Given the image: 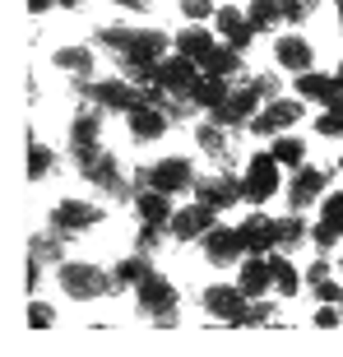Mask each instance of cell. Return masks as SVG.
<instances>
[{
	"label": "cell",
	"instance_id": "obj_1",
	"mask_svg": "<svg viewBox=\"0 0 343 357\" xmlns=\"http://www.w3.org/2000/svg\"><path fill=\"white\" fill-rule=\"evenodd\" d=\"M56 283L70 302H98L107 292H116V274H107L102 265H89V260H66L56 265Z\"/></svg>",
	"mask_w": 343,
	"mask_h": 357
},
{
	"label": "cell",
	"instance_id": "obj_2",
	"mask_svg": "<svg viewBox=\"0 0 343 357\" xmlns=\"http://www.w3.org/2000/svg\"><path fill=\"white\" fill-rule=\"evenodd\" d=\"M176 302H181V297H176V283H172V278H162L158 269H153V274L135 288V311H139L144 320H153L158 330H176V320H181Z\"/></svg>",
	"mask_w": 343,
	"mask_h": 357
},
{
	"label": "cell",
	"instance_id": "obj_3",
	"mask_svg": "<svg viewBox=\"0 0 343 357\" xmlns=\"http://www.w3.org/2000/svg\"><path fill=\"white\" fill-rule=\"evenodd\" d=\"M75 93H79V102H93V107H102L107 116L112 112H130V107L144 102V89L139 84H130L125 75H116V79H75Z\"/></svg>",
	"mask_w": 343,
	"mask_h": 357
},
{
	"label": "cell",
	"instance_id": "obj_4",
	"mask_svg": "<svg viewBox=\"0 0 343 357\" xmlns=\"http://www.w3.org/2000/svg\"><path fill=\"white\" fill-rule=\"evenodd\" d=\"M79 172H84V181L89 185H98L107 199H116V204H135V176H125L121 172V162H116V153H107V149H98L89 162H79Z\"/></svg>",
	"mask_w": 343,
	"mask_h": 357
},
{
	"label": "cell",
	"instance_id": "obj_5",
	"mask_svg": "<svg viewBox=\"0 0 343 357\" xmlns=\"http://www.w3.org/2000/svg\"><path fill=\"white\" fill-rule=\"evenodd\" d=\"M135 190H162V195L195 190V167H190V158H162L135 172Z\"/></svg>",
	"mask_w": 343,
	"mask_h": 357
},
{
	"label": "cell",
	"instance_id": "obj_6",
	"mask_svg": "<svg viewBox=\"0 0 343 357\" xmlns=\"http://www.w3.org/2000/svg\"><path fill=\"white\" fill-rule=\"evenodd\" d=\"M302 116H306V98H274V102H264V112H255V116L246 121V130H251L255 139H274V135L292 130Z\"/></svg>",
	"mask_w": 343,
	"mask_h": 357
},
{
	"label": "cell",
	"instance_id": "obj_7",
	"mask_svg": "<svg viewBox=\"0 0 343 357\" xmlns=\"http://www.w3.org/2000/svg\"><path fill=\"white\" fill-rule=\"evenodd\" d=\"M278 190H283V176H278V158H274V153H255V158L246 162V172H241V199L260 209L264 199H274Z\"/></svg>",
	"mask_w": 343,
	"mask_h": 357
},
{
	"label": "cell",
	"instance_id": "obj_8",
	"mask_svg": "<svg viewBox=\"0 0 343 357\" xmlns=\"http://www.w3.org/2000/svg\"><path fill=\"white\" fill-rule=\"evenodd\" d=\"M260 102H264L260 89H255L251 79H237L232 93H227V102L209 112V121H218V126H227V130H246V121L260 112Z\"/></svg>",
	"mask_w": 343,
	"mask_h": 357
},
{
	"label": "cell",
	"instance_id": "obj_9",
	"mask_svg": "<svg viewBox=\"0 0 343 357\" xmlns=\"http://www.w3.org/2000/svg\"><path fill=\"white\" fill-rule=\"evenodd\" d=\"M93 223H102V204H89V199H61L47 218V227L61 232V237H79Z\"/></svg>",
	"mask_w": 343,
	"mask_h": 357
},
{
	"label": "cell",
	"instance_id": "obj_10",
	"mask_svg": "<svg viewBox=\"0 0 343 357\" xmlns=\"http://www.w3.org/2000/svg\"><path fill=\"white\" fill-rule=\"evenodd\" d=\"M162 56H172V38L162 33V28H135L130 47L121 52V70L130 66H158Z\"/></svg>",
	"mask_w": 343,
	"mask_h": 357
},
{
	"label": "cell",
	"instance_id": "obj_11",
	"mask_svg": "<svg viewBox=\"0 0 343 357\" xmlns=\"http://www.w3.org/2000/svg\"><path fill=\"white\" fill-rule=\"evenodd\" d=\"M195 199L199 204H209V209H232L241 199V176L232 172V167H223V172H213V176H195Z\"/></svg>",
	"mask_w": 343,
	"mask_h": 357
},
{
	"label": "cell",
	"instance_id": "obj_12",
	"mask_svg": "<svg viewBox=\"0 0 343 357\" xmlns=\"http://www.w3.org/2000/svg\"><path fill=\"white\" fill-rule=\"evenodd\" d=\"M199 302H204V311H209L213 320H223V325H237V316L246 311V292H241V283H213V288L199 292Z\"/></svg>",
	"mask_w": 343,
	"mask_h": 357
},
{
	"label": "cell",
	"instance_id": "obj_13",
	"mask_svg": "<svg viewBox=\"0 0 343 357\" xmlns=\"http://www.w3.org/2000/svg\"><path fill=\"white\" fill-rule=\"evenodd\" d=\"M199 75H204V70H199L195 61H185L181 52H172V56L158 61V89H167L172 98H190V89L199 84Z\"/></svg>",
	"mask_w": 343,
	"mask_h": 357
},
{
	"label": "cell",
	"instance_id": "obj_14",
	"mask_svg": "<svg viewBox=\"0 0 343 357\" xmlns=\"http://www.w3.org/2000/svg\"><path fill=\"white\" fill-rule=\"evenodd\" d=\"M199 246H204V260L209 265H241L246 260V246H241V232L237 227H209L204 237H199Z\"/></svg>",
	"mask_w": 343,
	"mask_h": 357
},
{
	"label": "cell",
	"instance_id": "obj_15",
	"mask_svg": "<svg viewBox=\"0 0 343 357\" xmlns=\"http://www.w3.org/2000/svg\"><path fill=\"white\" fill-rule=\"evenodd\" d=\"M209 227H218V209H209V204H185V209H176L172 213V223H167V232L176 241H199Z\"/></svg>",
	"mask_w": 343,
	"mask_h": 357
},
{
	"label": "cell",
	"instance_id": "obj_16",
	"mask_svg": "<svg viewBox=\"0 0 343 357\" xmlns=\"http://www.w3.org/2000/svg\"><path fill=\"white\" fill-rule=\"evenodd\" d=\"M125 130H130V139H139V144H153V139H162V135L172 130V116L153 102H139V107L125 112Z\"/></svg>",
	"mask_w": 343,
	"mask_h": 357
},
{
	"label": "cell",
	"instance_id": "obj_17",
	"mask_svg": "<svg viewBox=\"0 0 343 357\" xmlns=\"http://www.w3.org/2000/svg\"><path fill=\"white\" fill-rule=\"evenodd\" d=\"M237 232H241L246 255H269V251H278V218H269V213H260V209H255L251 218L237 227Z\"/></svg>",
	"mask_w": 343,
	"mask_h": 357
},
{
	"label": "cell",
	"instance_id": "obj_18",
	"mask_svg": "<svg viewBox=\"0 0 343 357\" xmlns=\"http://www.w3.org/2000/svg\"><path fill=\"white\" fill-rule=\"evenodd\" d=\"M325 181H330V172H320V167H297V172H292V185H288V204L302 213L306 204H316V199L325 195Z\"/></svg>",
	"mask_w": 343,
	"mask_h": 357
},
{
	"label": "cell",
	"instance_id": "obj_19",
	"mask_svg": "<svg viewBox=\"0 0 343 357\" xmlns=\"http://www.w3.org/2000/svg\"><path fill=\"white\" fill-rule=\"evenodd\" d=\"M102 126H107V112L93 102H79L75 121H70V149L79 144H102Z\"/></svg>",
	"mask_w": 343,
	"mask_h": 357
},
{
	"label": "cell",
	"instance_id": "obj_20",
	"mask_svg": "<svg viewBox=\"0 0 343 357\" xmlns=\"http://www.w3.org/2000/svg\"><path fill=\"white\" fill-rule=\"evenodd\" d=\"M274 61L278 70H288V75H306V70L316 66V56H311V42L297 38V33H288V38L274 42Z\"/></svg>",
	"mask_w": 343,
	"mask_h": 357
},
{
	"label": "cell",
	"instance_id": "obj_21",
	"mask_svg": "<svg viewBox=\"0 0 343 357\" xmlns=\"http://www.w3.org/2000/svg\"><path fill=\"white\" fill-rule=\"evenodd\" d=\"M218 33L227 38V47H237V52H246L255 42V28H251V19H246V10H232V5H218Z\"/></svg>",
	"mask_w": 343,
	"mask_h": 357
},
{
	"label": "cell",
	"instance_id": "obj_22",
	"mask_svg": "<svg viewBox=\"0 0 343 357\" xmlns=\"http://www.w3.org/2000/svg\"><path fill=\"white\" fill-rule=\"evenodd\" d=\"M195 144L204 149L213 162L232 167V130H227V126H218V121H204V126H195Z\"/></svg>",
	"mask_w": 343,
	"mask_h": 357
},
{
	"label": "cell",
	"instance_id": "obj_23",
	"mask_svg": "<svg viewBox=\"0 0 343 357\" xmlns=\"http://www.w3.org/2000/svg\"><path fill=\"white\" fill-rule=\"evenodd\" d=\"M237 283H241L246 297H264V292L274 288V265H269V255H246V260H241Z\"/></svg>",
	"mask_w": 343,
	"mask_h": 357
},
{
	"label": "cell",
	"instance_id": "obj_24",
	"mask_svg": "<svg viewBox=\"0 0 343 357\" xmlns=\"http://www.w3.org/2000/svg\"><path fill=\"white\" fill-rule=\"evenodd\" d=\"M213 47H218V38H213L204 24H190V28H181V38H176V52L185 56V61H195V66H204L213 56Z\"/></svg>",
	"mask_w": 343,
	"mask_h": 357
},
{
	"label": "cell",
	"instance_id": "obj_25",
	"mask_svg": "<svg viewBox=\"0 0 343 357\" xmlns=\"http://www.w3.org/2000/svg\"><path fill=\"white\" fill-rule=\"evenodd\" d=\"M199 70H204V75H218V79H232V84L251 75V70H246V61H241V52H237V47H227V42H223V47H213V56Z\"/></svg>",
	"mask_w": 343,
	"mask_h": 357
},
{
	"label": "cell",
	"instance_id": "obj_26",
	"mask_svg": "<svg viewBox=\"0 0 343 357\" xmlns=\"http://www.w3.org/2000/svg\"><path fill=\"white\" fill-rule=\"evenodd\" d=\"M135 213H139V223H172V195H162V190H139L135 195Z\"/></svg>",
	"mask_w": 343,
	"mask_h": 357
},
{
	"label": "cell",
	"instance_id": "obj_27",
	"mask_svg": "<svg viewBox=\"0 0 343 357\" xmlns=\"http://www.w3.org/2000/svg\"><path fill=\"white\" fill-rule=\"evenodd\" d=\"M227 93H232V79H218V75H199V84L190 89V102L199 112H213V107L227 102Z\"/></svg>",
	"mask_w": 343,
	"mask_h": 357
},
{
	"label": "cell",
	"instance_id": "obj_28",
	"mask_svg": "<svg viewBox=\"0 0 343 357\" xmlns=\"http://www.w3.org/2000/svg\"><path fill=\"white\" fill-rule=\"evenodd\" d=\"M28 260H38V265H66V237L61 232H38V237L28 241Z\"/></svg>",
	"mask_w": 343,
	"mask_h": 357
},
{
	"label": "cell",
	"instance_id": "obj_29",
	"mask_svg": "<svg viewBox=\"0 0 343 357\" xmlns=\"http://www.w3.org/2000/svg\"><path fill=\"white\" fill-rule=\"evenodd\" d=\"M52 61H56V70H66L70 79H89L93 70H98V61H93V47H61Z\"/></svg>",
	"mask_w": 343,
	"mask_h": 357
},
{
	"label": "cell",
	"instance_id": "obj_30",
	"mask_svg": "<svg viewBox=\"0 0 343 357\" xmlns=\"http://www.w3.org/2000/svg\"><path fill=\"white\" fill-rule=\"evenodd\" d=\"M148 274H153V255H148V251H135V255H125V260H121V265H116V292L121 288H139V283H144V278Z\"/></svg>",
	"mask_w": 343,
	"mask_h": 357
},
{
	"label": "cell",
	"instance_id": "obj_31",
	"mask_svg": "<svg viewBox=\"0 0 343 357\" xmlns=\"http://www.w3.org/2000/svg\"><path fill=\"white\" fill-rule=\"evenodd\" d=\"M260 325H283V320H278L274 297H251V302H246V311L237 316V325H232V330H260Z\"/></svg>",
	"mask_w": 343,
	"mask_h": 357
},
{
	"label": "cell",
	"instance_id": "obj_32",
	"mask_svg": "<svg viewBox=\"0 0 343 357\" xmlns=\"http://www.w3.org/2000/svg\"><path fill=\"white\" fill-rule=\"evenodd\" d=\"M246 19L255 33H274V28H283V0H251Z\"/></svg>",
	"mask_w": 343,
	"mask_h": 357
},
{
	"label": "cell",
	"instance_id": "obj_33",
	"mask_svg": "<svg viewBox=\"0 0 343 357\" xmlns=\"http://www.w3.org/2000/svg\"><path fill=\"white\" fill-rule=\"evenodd\" d=\"M269 153L278 158V167H292V172H297V167L306 162V139H297L292 130H283V135H274V149H269Z\"/></svg>",
	"mask_w": 343,
	"mask_h": 357
},
{
	"label": "cell",
	"instance_id": "obj_34",
	"mask_svg": "<svg viewBox=\"0 0 343 357\" xmlns=\"http://www.w3.org/2000/svg\"><path fill=\"white\" fill-rule=\"evenodd\" d=\"M269 265H274V292H278V297H297V288H302L297 265H292V260H283L278 251H269Z\"/></svg>",
	"mask_w": 343,
	"mask_h": 357
},
{
	"label": "cell",
	"instance_id": "obj_35",
	"mask_svg": "<svg viewBox=\"0 0 343 357\" xmlns=\"http://www.w3.org/2000/svg\"><path fill=\"white\" fill-rule=\"evenodd\" d=\"M52 172H56V149L28 135V176H33V181H42V176H52Z\"/></svg>",
	"mask_w": 343,
	"mask_h": 357
},
{
	"label": "cell",
	"instance_id": "obj_36",
	"mask_svg": "<svg viewBox=\"0 0 343 357\" xmlns=\"http://www.w3.org/2000/svg\"><path fill=\"white\" fill-rule=\"evenodd\" d=\"M330 84H334V75L306 70V75H297V98H306V102H320V107H325V98H330Z\"/></svg>",
	"mask_w": 343,
	"mask_h": 357
},
{
	"label": "cell",
	"instance_id": "obj_37",
	"mask_svg": "<svg viewBox=\"0 0 343 357\" xmlns=\"http://www.w3.org/2000/svg\"><path fill=\"white\" fill-rule=\"evenodd\" d=\"M306 237H311V227L297 218V209H292L288 218H278V251H297Z\"/></svg>",
	"mask_w": 343,
	"mask_h": 357
},
{
	"label": "cell",
	"instance_id": "obj_38",
	"mask_svg": "<svg viewBox=\"0 0 343 357\" xmlns=\"http://www.w3.org/2000/svg\"><path fill=\"white\" fill-rule=\"evenodd\" d=\"M130 38H135V28H125V24H102L98 33H93L98 47H107V52H116V56L130 47Z\"/></svg>",
	"mask_w": 343,
	"mask_h": 357
},
{
	"label": "cell",
	"instance_id": "obj_39",
	"mask_svg": "<svg viewBox=\"0 0 343 357\" xmlns=\"http://www.w3.org/2000/svg\"><path fill=\"white\" fill-rule=\"evenodd\" d=\"M167 237H172V232L162 223H139V232H135V251H148V255H153Z\"/></svg>",
	"mask_w": 343,
	"mask_h": 357
},
{
	"label": "cell",
	"instance_id": "obj_40",
	"mask_svg": "<svg viewBox=\"0 0 343 357\" xmlns=\"http://www.w3.org/2000/svg\"><path fill=\"white\" fill-rule=\"evenodd\" d=\"M316 10H320V0H283V24H288V28H302Z\"/></svg>",
	"mask_w": 343,
	"mask_h": 357
},
{
	"label": "cell",
	"instance_id": "obj_41",
	"mask_svg": "<svg viewBox=\"0 0 343 357\" xmlns=\"http://www.w3.org/2000/svg\"><path fill=\"white\" fill-rule=\"evenodd\" d=\"M251 84L260 89L264 102H274V98H283V79H278L274 70H264V75H251Z\"/></svg>",
	"mask_w": 343,
	"mask_h": 357
},
{
	"label": "cell",
	"instance_id": "obj_42",
	"mask_svg": "<svg viewBox=\"0 0 343 357\" xmlns=\"http://www.w3.org/2000/svg\"><path fill=\"white\" fill-rule=\"evenodd\" d=\"M343 325V306L339 302H320L316 306V330H339Z\"/></svg>",
	"mask_w": 343,
	"mask_h": 357
},
{
	"label": "cell",
	"instance_id": "obj_43",
	"mask_svg": "<svg viewBox=\"0 0 343 357\" xmlns=\"http://www.w3.org/2000/svg\"><path fill=\"white\" fill-rule=\"evenodd\" d=\"M28 325H33V330H52V325H56V311L47 302H38V297H33V302H28Z\"/></svg>",
	"mask_w": 343,
	"mask_h": 357
},
{
	"label": "cell",
	"instance_id": "obj_44",
	"mask_svg": "<svg viewBox=\"0 0 343 357\" xmlns=\"http://www.w3.org/2000/svg\"><path fill=\"white\" fill-rule=\"evenodd\" d=\"M181 14L190 19V24H204V19L218 14V5H213V0H181Z\"/></svg>",
	"mask_w": 343,
	"mask_h": 357
},
{
	"label": "cell",
	"instance_id": "obj_45",
	"mask_svg": "<svg viewBox=\"0 0 343 357\" xmlns=\"http://www.w3.org/2000/svg\"><path fill=\"white\" fill-rule=\"evenodd\" d=\"M320 223H330L334 232L343 237V190H339V195H330V199H325V209H320Z\"/></svg>",
	"mask_w": 343,
	"mask_h": 357
},
{
	"label": "cell",
	"instance_id": "obj_46",
	"mask_svg": "<svg viewBox=\"0 0 343 357\" xmlns=\"http://www.w3.org/2000/svg\"><path fill=\"white\" fill-rule=\"evenodd\" d=\"M316 130L325 135V139H343V112H320Z\"/></svg>",
	"mask_w": 343,
	"mask_h": 357
},
{
	"label": "cell",
	"instance_id": "obj_47",
	"mask_svg": "<svg viewBox=\"0 0 343 357\" xmlns=\"http://www.w3.org/2000/svg\"><path fill=\"white\" fill-rule=\"evenodd\" d=\"M311 241H316V251H320V255H330L334 246H339V232H334L330 223H316V227H311Z\"/></svg>",
	"mask_w": 343,
	"mask_h": 357
},
{
	"label": "cell",
	"instance_id": "obj_48",
	"mask_svg": "<svg viewBox=\"0 0 343 357\" xmlns=\"http://www.w3.org/2000/svg\"><path fill=\"white\" fill-rule=\"evenodd\" d=\"M306 283H311V288H320V283H330V260H316V265L306 269Z\"/></svg>",
	"mask_w": 343,
	"mask_h": 357
},
{
	"label": "cell",
	"instance_id": "obj_49",
	"mask_svg": "<svg viewBox=\"0 0 343 357\" xmlns=\"http://www.w3.org/2000/svg\"><path fill=\"white\" fill-rule=\"evenodd\" d=\"M325 112H343V75H334L330 98H325Z\"/></svg>",
	"mask_w": 343,
	"mask_h": 357
},
{
	"label": "cell",
	"instance_id": "obj_50",
	"mask_svg": "<svg viewBox=\"0 0 343 357\" xmlns=\"http://www.w3.org/2000/svg\"><path fill=\"white\" fill-rule=\"evenodd\" d=\"M316 297H320V302H339V306H343V288L334 283V278H330V283H320V288H316Z\"/></svg>",
	"mask_w": 343,
	"mask_h": 357
},
{
	"label": "cell",
	"instance_id": "obj_51",
	"mask_svg": "<svg viewBox=\"0 0 343 357\" xmlns=\"http://www.w3.org/2000/svg\"><path fill=\"white\" fill-rule=\"evenodd\" d=\"M24 283H28V292H38V283H42V265H38V260H28V274H24Z\"/></svg>",
	"mask_w": 343,
	"mask_h": 357
},
{
	"label": "cell",
	"instance_id": "obj_52",
	"mask_svg": "<svg viewBox=\"0 0 343 357\" xmlns=\"http://www.w3.org/2000/svg\"><path fill=\"white\" fill-rule=\"evenodd\" d=\"M116 5H121V10H130V14H144L153 0H116Z\"/></svg>",
	"mask_w": 343,
	"mask_h": 357
},
{
	"label": "cell",
	"instance_id": "obj_53",
	"mask_svg": "<svg viewBox=\"0 0 343 357\" xmlns=\"http://www.w3.org/2000/svg\"><path fill=\"white\" fill-rule=\"evenodd\" d=\"M52 5H56V0H28V14H47Z\"/></svg>",
	"mask_w": 343,
	"mask_h": 357
},
{
	"label": "cell",
	"instance_id": "obj_54",
	"mask_svg": "<svg viewBox=\"0 0 343 357\" xmlns=\"http://www.w3.org/2000/svg\"><path fill=\"white\" fill-rule=\"evenodd\" d=\"M56 5H66V10H79L84 0H56Z\"/></svg>",
	"mask_w": 343,
	"mask_h": 357
},
{
	"label": "cell",
	"instance_id": "obj_55",
	"mask_svg": "<svg viewBox=\"0 0 343 357\" xmlns=\"http://www.w3.org/2000/svg\"><path fill=\"white\" fill-rule=\"evenodd\" d=\"M334 10H339V28H343V0H334Z\"/></svg>",
	"mask_w": 343,
	"mask_h": 357
},
{
	"label": "cell",
	"instance_id": "obj_56",
	"mask_svg": "<svg viewBox=\"0 0 343 357\" xmlns=\"http://www.w3.org/2000/svg\"><path fill=\"white\" fill-rule=\"evenodd\" d=\"M339 75H343V61H339Z\"/></svg>",
	"mask_w": 343,
	"mask_h": 357
},
{
	"label": "cell",
	"instance_id": "obj_57",
	"mask_svg": "<svg viewBox=\"0 0 343 357\" xmlns=\"http://www.w3.org/2000/svg\"><path fill=\"white\" fill-rule=\"evenodd\" d=\"M339 265H343V260H339Z\"/></svg>",
	"mask_w": 343,
	"mask_h": 357
}]
</instances>
